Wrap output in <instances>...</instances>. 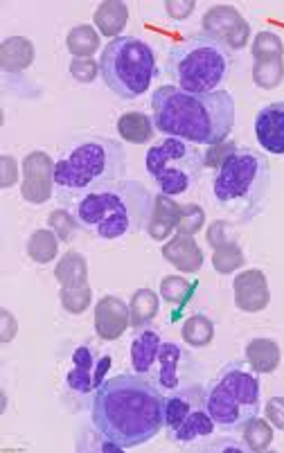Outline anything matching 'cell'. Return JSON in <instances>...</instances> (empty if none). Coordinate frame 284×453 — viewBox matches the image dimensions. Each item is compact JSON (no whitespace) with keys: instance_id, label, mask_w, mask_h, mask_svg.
Wrapping results in <instances>:
<instances>
[{"instance_id":"ba28073f","label":"cell","mask_w":284,"mask_h":453,"mask_svg":"<svg viewBox=\"0 0 284 453\" xmlns=\"http://www.w3.org/2000/svg\"><path fill=\"white\" fill-rule=\"evenodd\" d=\"M100 75L106 88L122 100H135L156 77L154 48L135 36H118L102 50Z\"/></svg>"},{"instance_id":"d6986e66","label":"cell","mask_w":284,"mask_h":453,"mask_svg":"<svg viewBox=\"0 0 284 453\" xmlns=\"http://www.w3.org/2000/svg\"><path fill=\"white\" fill-rule=\"evenodd\" d=\"M160 345H163V341L154 329H145L135 336L134 343H131V365H134L135 372L142 374V377L150 372L151 365L158 361Z\"/></svg>"},{"instance_id":"f35d334b","label":"cell","mask_w":284,"mask_h":453,"mask_svg":"<svg viewBox=\"0 0 284 453\" xmlns=\"http://www.w3.org/2000/svg\"><path fill=\"white\" fill-rule=\"evenodd\" d=\"M266 418L273 426L284 431V397H271L266 403Z\"/></svg>"},{"instance_id":"5b68a950","label":"cell","mask_w":284,"mask_h":453,"mask_svg":"<svg viewBox=\"0 0 284 453\" xmlns=\"http://www.w3.org/2000/svg\"><path fill=\"white\" fill-rule=\"evenodd\" d=\"M127 170L125 147L104 135H90L70 147L55 163V185L61 196H84L115 183Z\"/></svg>"},{"instance_id":"d590c367","label":"cell","mask_w":284,"mask_h":453,"mask_svg":"<svg viewBox=\"0 0 284 453\" xmlns=\"http://www.w3.org/2000/svg\"><path fill=\"white\" fill-rule=\"evenodd\" d=\"M160 294L167 303H183L189 294V282L183 278H176V275H170L160 282Z\"/></svg>"},{"instance_id":"4dcf8cb0","label":"cell","mask_w":284,"mask_h":453,"mask_svg":"<svg viewBox=\"0 0 284 453\" xmlns=\"http://www.w3.org/2000/svg\"><path fill=\"white\" fill-rule=\"evenodd\" d=\"M244 265V253L234 242H228V244L215 249V255H212V266H215L217 273H233L240 266Z\"/></svg>"},{"instance_id":"7c38bea8","label":"cell","mask_w":284,"mask_h":453,"mask_svg":"<svg viewBox=\"0 0 284 453\" xmlns=\"http://www.w3.org/2000/svg\"><path fill=\"white\" fill-rule=\"evenodd\" d=\"M203 30L212 39L221 41L230 50H240L249 41L250 27L237 10L228 5L212 7L208 14L203 16Z\"/></svg>"},{"instance_id":"1f68e13d","label":"cell","mask_w":284,"mask_h":453,"mask_svg":"<svg viewBox=\"0 0 284 453\" xmlns=\"http://www.w3.org/2000/svg\"><path fill=\"white\" fill-rule=\"evenodd\" d=\"M284 77V65L282 59H271V61H257L253 68V80L259 88H275Z\"/></svg>"},{"instance_id":"6da1fadb","label":"cell","mask_w":284,"mask_h":453,"mask_svg":"<svg viewBox=\"0 0 284 453\" xmlns=\"http://www.w3.org/2000/svg\"><path fill=\"white\" fill-rule=\"evenodd\" d=\"M95 431L120 449L147 444L165 426V397L142 374H118L93 393Z\"/></svg>"},{"instance_id":"7402d4cb","label":"cell","mask_w":284,"mask_h":453,"mask_svg":"<svg viewBox=\"0 0 284 453\" xmlns=\"http://www.w3.org/2000/svg\"><path fill=\"white\" fill-rule=\"evenodd\" d=\"M246 361L257 374H271L280 365V348L271 339H253L246 345Z\"/></svg>"},{"instance_id":"277c9868","label":"cell","mask_w":284,"mask_h":453,"mask_svg":"<svg viewBox=\"0 0 284 453\" xmlns=\"http://www.w3.org/2000/svg\"><path fill=\"white\" fill-rule=\"evenodd\" d=\"M269 185L271 170L266 156L242 147L221 160L212 180V195L217 205L233 219L250 221L265 208Z\"/></svg>"},{"instance_id":"60d3db41","label":"cell","mask_w":284,"mask_h":453,"mask_svg":"<svg viewBox=\"0 0 284 453\" xmlns=\"http://www.w3.org/2000/svg\"><path fill=\"white\" fill-rule=\"evenodd\" d=\"M165 7H167V14L172 19H188L192 10H195V3H167Z\"/></svg>"},{"instance_id":"74e56055","label":"cell","mask_w":284,"mask_h":453,"mask_svg":"<svg viewBox=\"0 0 284 453\" xmlns=\"http://www.w3.org/2000/svg\"><path fill=\"white\" fill-rule=\"evenodd\" d=\"M97 70H100V64L90 59H73V64H70V75L81 84H90L97 75Z\"/></svg>"},{"instance_id":"d4e9b609","label":"cell","mask_w":284,"mask_h":453,"mask_svg":"<svg viewBox=\"0 0 284 453\" xmlns=\"http://www.w3.org/2000/svg\"><path fill=\"white\" fill-rule=\"evenodd\" d=\"M57 280L61 282L64 289H77V287H88L86 278H88V271H86V259L77 253H68L57 266Z\"/></svg>"},{"instance_id":"603a6c76","label":"cell","mask_w":284,"mask_h":453,"mask_svg":"<svg viewBox=\"0 0 284 453\" xmlns=\"http://www.w3.org/2000/svg\"><path fill=\"white\" fill-rule=\"evenodd\" d=\"M127 20H129V10L120 0H106L95 12V26L100 27L102 35L115 36V39L125 30Z\"/></svg>"},{"instance_id":"e0dca14e","label":"cell","mask_w":284,"mask_h":453,"mask_svg":"<svg viewBox=\"0 0 284 453\" xmlns=\"http://www.w3.org/2000/svg\"><path fill=\"white\" fill-rule=\"evenodd\" d=\"M163 257L170 259L172 265L185 273H196L203 265V253L192 240V234H176L170 244L163 246Z\"/></svg>"},{"instance_id":"f1b7e54d","label":"cell","mask_w":284,"mask_h":453,"mask_svg":"<svg viewBox=\"0 0 284 453\" xmlns=\"http://www.w3.org/2000/svg\"><path fill=\"white\" fill-rule=\"evenodd\" d=\"M57 250H59V244H57L55 233H50V230H36L30 237V244H27V253L39 265L52 262L57 257Z\"/></svg>"},{"instance_id":"7a4b0ae2","label":"cell","mask_w":284,"mask_h":453,"mask_svg":"<svg viewBox=\"0 0 284 453\" xmlns=\"http://www.w3.org/2000/svg\"><path fill=\"white\" fill-rule=\"evenodd\" d=\"M154 127L167 138L192 145H221L234 127V100L228 90L188 93L179 86H160L151 95Z\"/></svg>"},{"instance_id":"8d00e7d4","label":"cell","mask_w":284,"mask_h":453,"mask_svg":"<svg viewBox=\"0 0 284 453\" xmlns=\"http://www.w3.org/2000/svg\"><path fill=\"white\" fill-rule=\"evenodd\" d=\"M61 303L73 314H81L90 304V289L88 287H77V289H61Z\"/></svg>"},{"instance_id":"83f0119b","label":"cell","mask_w":284,"mask_h":453,"mask_svg":"<svg viewBox=\"0 0 284 453\" xmlns=\"http://www.w3.org/2000/svg\"><path fill=\"white\" fill-rule=\"evenodd\" d=\"M68 50L77 57V59H88L97 48H100V36L90 26H80L75 30H70L68 39Z\"/></svg>"},{"instance_id":"836d02e7","label":"cell","mask_w":284,"mask_h":453,"mask_svg":"<svg viewBox=\"0 0 284 453\" xmlns=\"http://www.w3.org/2000/svg\"><path fill=\"white\" fill-rule=\"evenodd\" d=\"M203 221H205V212L199 208V205H185L180 210V219L176 230L180 234H195L203 228Z\"/></svg>"},{"instance_id":"9c48e42d","label":"cell","mask_w":284,"mask_h":453,"mask_svg":"<svg viewBox=\"0 0 284 453\" xmlns=\"http://www.w3.org/2000/svg\"><path fill=\"white\" fill-rule=\"evenodd\" d=\"M147 174L165 196L185 195L205 167V156L192 142L180 138H163L151 145L145 156Z\"/></svg>"},{"instance_id":"ffe728a7","label":"cell","mask_w":284,"mask_h":453,"mask_svg":"<svg viewBox=\"0 0 284 453\" xmlns=\"http://www.w3.org/2000/svg\"><path fill=\"white\" fill-rule=\"evenodd\" d=\"M185 352L180 349V345L176 343H163L160 345V352H158V388L160 390H172L179 388L180 384V374H179V365L183 361Z\"/></svg>"},{"instance_id":"2e32d148","label":"cell","mask_w":284,"mask_h":453,"mask_svg":"<svg viewBox=\"0 0 284 453\" xmlns=\"http://www.w3.org/2000/svg\"><path fill=\"white\" fill-rule=\"evenodd\" d=\"M234 291V304L242 309V311H262L269 304L271 294L269 284H266V275L262 271H244L234 278L233 282Z\"/></svg>"},{"instance_id":"ac0fdd59","label":"cell","mask_w":284,"mask_h":453,"mask_svg":"<svg viewBox=\"0 0 284 453\" xmlns=\"http://www.w3.org/2000/svg\"><path fill=\"white\" fill-rule=\"evenodd\" d=\"M180 205H176L172 201V196L158 195L154 203V212H151L150 226H147V233L151 234V240L163 242L165 237H170L172 230H176L180 219Z\"/></svg>"},{"instance_id":"e575fe53","label":"cell","mask_w":284,"mask_h":453,"mask_svg":"<svg viewBox=\"0 0 284 453\" xmlns=\"http://www.w3.org/2000/svg\"><path fill=\"white\" fill-rule=\"evenodd\" d=\"M48 224H50V228L55 230V233L59 234L64 242L73 240L75 230L80 228V224H77V219H75V214L65 212V210H57V212H52L50 219H48Z\"/></svg>"},{"instance_id":"f546056e","label":"cell","mask_w":284,"mask_h":453,"mask_svg":"<svg viewBox=\"0 0 284 453\" xmlns=\"http://www.w3.org/2000/svg\"><path fill=\"white\" fill-rule=\"evenodd\" d=\"M242 431H244V442L249 451H266L273 442V428L265 419L253 418Z\"/></svg>"},{"instance_id":"52a82bcc","label":"cell","mask_w":284,"mask_h":453,"mask_svg":"<svg viewBox=\"0 0 284 453\" xmlns=\"http://www.w3.org/2000/svg\"><path fill=\"white\" fill-rule=\"evenodd\" d=\"M262 388L257 372L242 364H230L205 390L212 422L224 431H242L259 413Z\"/></svg>"},{"instance_id":"8992f818","label":"cell","mask_w":284,"mask_h":453,"mask_svg":"<svg viewBox=\"0 0 284 453\" xmlns=\"http://www.w3.org/2000/svg\"><path fill=\"white\" fill-rule=\"evenodd\" d=\"M233 65L230 48L210 35H195L180 41L167 55V75L188 93H215Z\"/></svg>"},{"instance_id":"30bf717a","label":"cell","mask_w":284,"mask_h":453,"mask_svg":"<svg viewBox=\"0 0 284 453\" xmlns=\"http://www.w3.org/2000/svg\"><path fill=\"white\" fill-rule=\"evenodd\" d=\"M215 426L208 413L203 386H183L165 397V428L174 442L192 444L203 440L212 435Z\"/></svg>"},{"instance_id":"484cf974","label":"cell","mask_w":284,"mask_h":453,"mask_svg":"<svg viewBox=\"0 0 284 453\" xmlns=\"http://www.w3.org/2000/svg\"><path fill=\"white\" fill-rule=\"evenodd\" d=\"M131 311V325L134 327H145L154 320V316L158 314V298L151 289H140L135 291L134 298H131L129 304Z\"/></svg>"},{"instance_id":"9a60e30c","label":"cell","mask_w":284,"mask_h":453,"mask_svg":"<svg viewBox=\"0 0 284 453\" xmlns=\"http://www.w3.org/2000/svg\"><path fill=\"white\" fill-rule=\"evenodd\" d=\"M131 325V311L118 296H104L95 307V329L104 341L120 339Z\"/></svg>"},{"instance_id":"5bb4252c","label":"cell","mask_w":284,"mask_h":453,"mask_svg":"<svg viewBox=\"0 0 284 453\" xmlns=\"http://www.w3.org/2000/svg\"><path fill=\"white\" fill-rule=\"evenodd\" d=\"M255 138L271 156H284V100L271 102L255 118Z\"/></svg>"},{"instance_id":"4316f807","label":"cell","mask_w":284,"mask_h":453,"mask_svg":"<svg viewBox=\"0 0 284 453\" xmlns=\"http://www.w3.org/2000/svg\"><path fill=\"white\" fill-rule=\"evenodd\" d=\"M212 336H215V325H212V320H210L208 316L195 314L185 320L183 325L185 343L195 345V348H205V345L212 341Z\"/></svg>"},{"instance_id":"d6a6232c","label":"cell","mask_w":284,"mask_h":453,"mask_svg":"<svg viewBox=\"0 0 284 453\" xmlns=\"http://www.w3.org/2000/svg\"><path fill=\"white\" fill-rule=\"evenodd\" d=\"M253 57L255 61H271L282 59V41L273 32H262L257 35L253 43Z\"/></svg>"},{"instance_id":"3957f363","label":"cell","mask_w":284,"mask_h":453,"mask_svg":"<svg viewBox=\"0 0 284 453\" xmlns=\"http://www.w3.org/2000/svg\"><path fill=\"white\" fill-rule=\"evenodd\" d=\"M156 196L140 180H115L73 205L80 228L100 240H122L150 226Z\"/></svg>"},{"instance_id":"4fadbf2b","label":"cell","mask_w":284,"mask_h":453,"mask_svg":"<svg viewBox=\"0 0 284 453\" xmlns=\"http://www.w3.org/2000/svg\"><path fill=\"white\" fill-rule=\"evenodd\" d=\"M26 180H23V196L32 203H43L50 199L52 183H55V165L45 151H32L23 163Z\"/></svg>"},{"instance_id":"ab89813d","label":"cell","mask_w":284,"mask_h":453,"mask_svg":"<svg viewBox=\"0 0 284 453\" xmlns=\"http://www.w3.org/2000/svg\"><path fill=\"white\" fill-rule=\"evenodd\" d=\"M226 233H228V224H224V221H215L212 224V228L208 230V242L215 249H219V246L228 244V240H226Z\"/></svg>"},{"instance_id":"8fae6325","label":"cell","mask_w":284,"mask_h":453,"mask_svg":"<svg viewBox=\"0 0 284 453\" xmlns=\"http://www.w3.org/2000/svg\"><path fill=\"white\" fill-rule=\"evenodd\" d=\"M111 368V357L95 352L90 345H81L73 352V365L65 374V386L73 393L90 395L104 384L106 370Z\"/></svg>"},{"instance_id":"cb8c5ba5","label":"cell","mask_w":284,"mask_h":453,"mask_svg":"<svg viewBox=\"0 0 284 453\" xmlns=\"http://www.w3.org/2000/svg\"><path fill=\"white\" fill-rule=\"evenodd\" d=\"M154 120L147 118L145 113H125L118 120V134L127 140V142H134V145H145L150 142L151 135H154Z\"/></svg>"},{"instance_id":"44dd1931","label":"cell","mask_w":284,"mask_h":453,"mask_svg":"<svg viewBox=\"0 0 284 453\" xmlns=\"http://www.w3.org/2000/svg\"><path fill=\"white\" fill-rule=\"evenodd\" d=\"M35 59V48L23 36H12L0 45V65L5 73H19L26 70Z\"/></svg>"}]
</instances>
